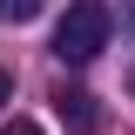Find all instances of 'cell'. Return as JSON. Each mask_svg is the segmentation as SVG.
<instances>
[{
    "label": "cell",
    "instance_id": "6da1fadb",
    "mask_svg": "<svg viewBox=\"0 0 135 135\" xmlns=\"http://www.w3.org/2000/svg\"><path fill=\"white\" fill-rule=\"evenodd\" d=\"M108 27H115V14H108V0H74V7H68V20L54 27V54H61L68 68L95 61V54L108 47Z\"/></svg>",
    "mask_w": 135,
    "mask_h": 135
},
{
    "label": "cell",
    "instance_id": "7a4b0ae2",
    "mask_svg": "<svg viewBox=\"0 0 135 135\" xmlns=\"http://www.w3.org/2000/svg\"><path fill=\"white\" fill-rule=\"evenodd\" d=\"M54 115H61L68 122V128H74V135H95V95H88V88H54Z\"/></svg>",
    "mask_w": 135,
    "mask_h": 135
},
{
    "label": "cell",
    "instance_id": "3957f363",
    "mask_svg": "<svg viewBox=\"0 0 135 135\" xmlns=\"http://www.w3.org/2000/svg\"><path fill=\"white\" fill-rule=\"evenodd\" d=\"M41 7H47V0H0V14H7V20H34Z\"/></svg>",
    "mask_w": 135,
    "mask_h": 135
},
{
    "label": "cell",
    "instance_id": "277c9868",
    "mask_svg": "<svg viewBox=\"0 0 135 135\" xmlns=\"http://www.w3.org/2000/svg\"><path fill=\"white\" fill-rule=\"evenodd\" d=\"M0 101H14V74H7V68H0Z\"/></svg>",
    "mask_w": 135,
    "mask_h": 135
},
{
    "label": "cell",
    "instance_id": "5b68a950",
    "mask_svg": "<svg viewBox=\"0 0 135 135\" xmlns=\"http://www.w3.org/2000/svg\"><path fill=\"white\" fill-rule=\"evenodd\" d=\"M7 135H41V128H34V122H7Z\"/></svg>",
    "mask_w": 135,
    "mask_h": 135
},
{
    "label": "cell",
    "instance_id": "8992f818",
    "mask_svg": "<svg viewBox=\"0 0 135 135\" xmlns=\"http://www.w3.org/2000/svg\"><path fill=\"white\" fill-rule=\"evenodd\" d=\"M122 20H128V34H135V0H128V7H122Z\"/></svg>",
    "mask_w": 135,
    "mask_h": 135
},
{
    "label": "cell",
    "instance_id": "52a82bcc",
    "mask_svg": "<svg viewBox=\"0 0 135 135\" xmlns=\"http://www.w3.org/2000/svg\"><path fill=\"white\" fill-rule=\"evenodd\" d=\"M128 88H135V81H128Z\"/></svg>",
    "mask_w": 135,
    "mask_h": 135
}]
</instances>
